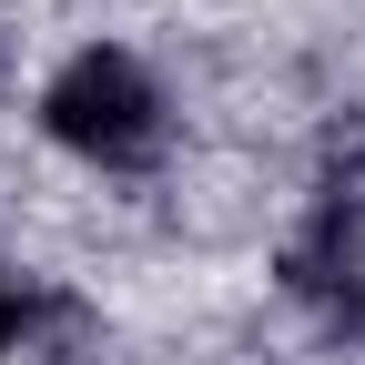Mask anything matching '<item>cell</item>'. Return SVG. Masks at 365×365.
<instances>
[{"label": "cell", "instance_id": "obj_3", "mask_svg": "<svg viewBox=\"0 0 365 365\" xmlns=\"http://www.w3.org/2000/svg\"><path fill=\"white\" fill-rule=\"evenodd\" d=\"M325 203H335V213L365 203V112H345V122L325 132Z\"/></svg>", "mask_w": 365, "mask_h": 365}, {"label": "cell", "instance_id": "obj_4", "mask_svg": "<svg viewBox=\"0 0 365 365\" xmlns=\"http://www.w3.org/2000/svg\"><path fill=\"white\" fill-rule=\"evenodd\" d=\"M21 335V294H11V274H0V345Z\"/></svg>", "mask_w": 365, "mask_h": 365}, {"label": "cell", "instance_id": "obj_1", "mask_svg": "<svg viewBox=\"0 0 365 365\" xmlns=\"http://www.w3.org/2000/svg\"><path fill=\"white\" fill-rule=\"evenodd\" d=\"M41 122H51L61 153L122 173V163H143L163 143V91H153V71L132 61V51H71L61 81L41 91Z\"/></svg>", "mask_w": 365, "mask_h": 365}, {"label": "cell", "instance_id": "obj_2", "mask_svg": "<svg viewBox=\"0 0 365 365\" xmlns=\"http://www.w3.org/2000/svg\"><path fill=\"white\" fill-rule=\"evenodd\" d=\"M284 284H294L314 314H325V325L365 335V234H355V213L314 203V223L284 244Z\"/></svg>", "mask_w": 365, "mask_h": 365}]
</instances>
